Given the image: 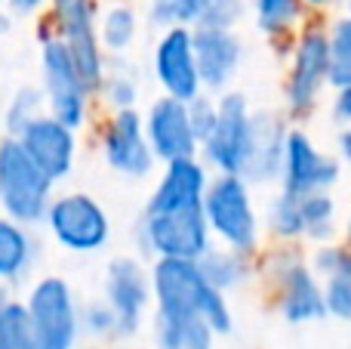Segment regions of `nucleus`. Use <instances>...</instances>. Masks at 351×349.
Here are the masks:
<instances>
[{
    "label": "nucleus",
    "mask_w": 351,
    "mask_h": 349,
    "mask_svg": "<svg viewBox=\"0 0 351 349\" xmlns=\"http://www.w3.org/2000/svg\"><path fill=\"white\" fill-rule=\"evenodd\" d=\"M152 300L154 315L167 319H188L200 315L213 328L216 337H225L234 328V313H231L228 294L210 288L200 275L197 260H154L152 263Z\"/></svg>",
    "instance_id": "nucleus-1"
},
{
    "label": "nucleus",
    "mask_w": 351,
    "mask_h": 349,
    "mask_svg": "<svg viewBox=\"0 0 351 349\" xmlns=\"http://www.w3.org/2000/svg\"><path fill=\"white\" fill-rule=\"evenodd\" d=\"M204 216L213 241L256 257L262 245V214L253 201V185L234 173H213L204 192Z\"/></svg>",
    "instance_id": "nucleus-2"
},
{
    "label": "nucleus",
    "mask_w": 351,
    "mask_h": 349,
    "mask_svg": "<svg viewBox=\"0 0 351 349\" xmlns=\"http://www.w3.org/2000/svg\"><path fill=\"white\" fill-rule=\"evenodd\" d=\"M259 272L271 288L274 309L287 325H308V322L327 319L324 282L311 269L305 254H296L290 247L268 251L259 263Z\"/></svg>",
    "instance_id": "nucleus-3"
},
{
    "label": "nucleus",
    "mask_w": 351,
    "mask_h": 349,
    "mask_svg": "<svg viewBox=\"0 0 351 349\" xmlns=\"http://www.w3.org/2000/svg\"><path fill=\"white\" fill-rule=\"evenodd\" d=\"M290 68L284 80V115L302 124L321 105L330 87V31L321 22H305L290 47Z\"/></svg>",
    "instance_id": "nucleus-4"
},
{
    "label": "nucleus",
    "mask_w": 351,
    "mask_h": 349,
    "mask_svg": "<svg viewBox=\"0 0 351 349\" xmlns=\"http://www.w3.org/2000/svg\"><path fill=\"white\" fill-rule=\"evenodd\" d=\"M53 195L56 183L31 161L22 142L3 136L0 139V214L34 229L47 216Z\"/></svg>",
    "instance_id": "nucleus-5"
},
{
    "label": "nucleus",
    "mask_w": 351,
    "mask_h": 349,
    "mask_svg": "<svg viewBox=\"0 0 351 349\" xmlns=\"http://www.w3.org/2000/svg\"><path fill=\"white\" fill-rule=\"evenodd\" d=\"M216 105H219L216 127L200 142V161L213 173L243 177L256 139V111L250 105V99L237 90L219 93Z\"/></svg>",
    "instance_id": "nucleus-6"
},
{
    "label": "nucleus",
    "mask_w": 351,
    "mask_h": 349,
    "mask_svg": "<svg viewBox=\"0 0 351 349\" xmlns=\"http://www.w3.org/2000/svg\"><path fill=\"white\" fill-rule=\"evenodd\" d=\"M40 93L47 99V111L53 117H59L71 130L86 127L93 90L84 84L68 47L53 31L40 34Z\"/></svg>",
    "instance_id": "nucleus-7"
},
{
    "label": "nucleus",
    "mask_w": 351,
    "mask_h": 349,
    "mask_svg": "<svg viewBox=\"0 0 351 349\" xmlns=\"http://www.w3.org/2000/svg\"><path fill=\"white\" fill-rule=\"evenodd\" d=\"M43 226L53 241L68 254L90 257L108 247L111 241V216L102 204L86 192H65L53 195L43 216Z\"/></svg>",
    "instance_id": "nucleus-8"
},
{
    "label": "nucleus",
    "mask_w": 351,
    "mask_h": 349,
    "mask_svg": "<svg viewBox=\"0 0 351 349\" xmlns=\"http://www.w3.org/2000/svg\"><path fill=\"white\" fill-rule=\"evenodd\" d=\"M136 241H139V254L152 260H200L216 245L206 226L204 207L142 214L136 226Z\"/></svg>",
    "instance_id": "nucleus-9"
},
{
    "label": "nucleus",
    "mask_w": 351,
    "mask_h": 349,
    "mask_svg": "<svg viewBox=\"0 0 351 349\" xmlns=\"http://www.w3.org/2000/svg\"><path fill=\"white\" fill-rule=\"evenodd\" d=\"M53 34L68 47L84 84L96 96L108 68V53L99 43V6L96 0H49Z\"/></svg>",
    "instance_id": "nucleus-10"
},
{
    "label": "nucleus",
    "mask_w": 351,
    "mask_h": 349,
    "mask_svg": "<svg viewBox=\"0 0 351 349\" xmlns=\"http://www.w3.org/2000/svg\"><path fill=\"white\" fill-rule=\"evenodd\" d=\"M31 328L40 349H77L80 344V306L74 288L62 275H40L28 291Z\"/></svg>",
    "instance_id": "nucleus-11"
},
{
    "label": "nucleus",
    "mask_w": 351,
    "mask_h": 349,
    "mask_svg": "<svg viewBox=\"0 0 351 349\" xmlns=\"http://www.w3.org/2000/svg\"><path fill=\"white\" fill-rule=\"evenodd\" d=\"M102 297L117 315V340H130L142 331L152 309V272L139 257H114L105 266Z\"/></svg>",
    "instance_id": "nucleus-12"
},
{
    "label": "nucleus",
    "mask_w": 351,
    "mask_h": 349,
    "mask_svg": "<svg viewBox=\"0 0 351 349\" xmlns=\"http://www.w3.org/2000/svg\"><path fill=\"white\" fill-rule=\"evenodd\" d=\"M102 158L114 173H121L123 179H148L154 173V158L152 146L145 136V124H142L139 109H121L111 111L108 121L102 124Z\"/></svg>",
    "instance_id": "nucleus-13"
},
{
    "label": "nucleus",
    "mask_w": 351,
    "mask_h": 349,
    "mask_svg": "<svg viewBox=\"0 0 351 349\" xmlns=\"http://www.w3.org/2000/svg\"><path fill=\"white\" fill-rule=\"evenodd\" d=\"M342 179V164L336 155L324 152L305 127H290L284 148V164H280V189L293 195H308V192H330Z\"/></svg>",
    "instance_id": "nucleus-14"
},
{
    "label": "nucleus",
    "mask_w": 351,
    "mask_h": 349,
    "mask_svg": "<svg viewBox=\"0 0 351 349\" xmlns=\"http://www.w3.org/2000/svg\"><path fill=\"white\" fill-rule=\"evenodd\" d=\"M152 74L164 96L191 102L194 96L204 93L200 74H197V59H194L191 28L173 25V28L160 31L158 43L152 49Z\"/></svg>",
    "instance_id": "nucleus-15"
},
{
    "label": "nucleus",
    "mask_w": 351,
    "mask_h": 349,
    "mask_svg": "<svg viewBox=\"0 0 351 349\" xmlns=\"http://www.w3.org/2000/svg\"><path fill=\"white\" fill-rule=\"evenodd\" d=\"M142 124H145V136L148 146H152L154 158L160 164L176 158H194L200 155V139L191 127V115H188V102L173 96H164L160 93L154 102H148L145 115H142Z\"/></svg>",
    "instance_id": "nucleus-16"
},
{
    "label": "nucleus",
    "mask_w": 351,
    "mask_h": 349,
    "mask_svg": "<svg viewBox=\"0 0 351 349\" xmlns=\"http://www.w3.org/2000/svg\"><path fill=\"white\" fill-rule=\"evenodd\" d=\"M19 142L53 183H65L71 177L74 164H77V130L62 124L59 117H53L49 111L37 115L19 133Z\"/></svg>",
    "instance_id": "nucleus-17"
},
{
    "label": "nucleus",
    "mask_w": 351,
    "mask_h": 349,
    "mask_svg": "<svg viewBox=\"0 0 351 349\" xmlns=\"http://www.w3.org/2000/svg\"><path fill=\"white\" fill-rule=\"evenodd\" d=\"M191 37L204 93L219 96L231 90L243 65V41L237 28H191Z\"/></svg>",
    "instance_id": "nucleus-18"
},
{
    "label": "nucleus",
    "mask_w": 351,
    "mask_h": 349,
    "mask_svg": "<svg viewBox=\"0 0 351 349\" xmlns=\"http://www.w3.org/2000/svg\"><path fill=\"white\" fill-rule=\"evenodd\" d=\"M247 0H148V25L158 31L182 28H237Z\"/></svg>",
    "instance_id": "nucleus-19"
},
{
    "label": "nucleus",
    "mask_w": 351,
    "mask_h": 349,
    "mask_svg": "<svg viewBox=\"0 0 351 349\" xmlns=\"http://www.w3.org/2000/svg\"><path fill=\"white\" fill-rule=\"evenodd\" d=\"M210 177H213V170L200 161V155L167 161L160 177H158V183H154V189H152V195H148L145 214H167V210L200 207Z\"/></svg>",
    "instance_id": "nucleus-20"
},
{
    "label": "nucleus",
    "mask_w": 351,
    "mask_h": 349,
    "mask_svg": "<svg viewBox=\"0 0 351 349\" xmlns=\"http://www.w3.org/2000/svg\"><path fill=\"white\" fill-rule=\"evenodd\" d=\"M287 133H290V117L278 111H256V139L250 152V164L243 170V179L250 185L278 183L280 164H284Z\"/></svg>",
    "instance_id": "nucleus-21"
},
{
    "label": "nucleus",
    "mask_w": 351,
    "mask_h": 349,
    "mask_svg": "<svg viewBox=\"0 0 351 349\" xmlns=\"http://www.w3.org/2000/svg\"><path fill=\"white\" fill-rule=\"evenodd\" d=\"M40 257V245L28 226L0 214V284H16L28 278Z\"/></svg>",
    "instance_id": "nucleus-22"
},
{
    "label": "nucleus",
    "mask_w": 351,
    "mask_h": 349,
    "mask_svg": "<svg viewBox=\"0 0 351 349\" xmlns=\"http://www.w3.org/2000/svg\"><path fill=\"white\" fill-rule=\"evenodd\" d=\"M197 266H200V275L206 278V284L222 291V294H231V291L243 288V284L256 275V263L250 254L231 251V247H222V245H213L210 251L197 260Z\"/></svg>",
    "instance_id": "nucleus-23"
},
{
    "label": "nucleus",
    "mask_w": 351,
    "mask_h": 349,
    "mask_svg": "<svg viewBox=\"0 0 351 349\" xmlns=\"http://www.w3.org/2000/svg\"><path fill=\"white\" fill-rule=\"evenodd\" d=\"M250 10H253V22L259 34L268 37L271 43H280L296 37L308 6H305V0H250Z\"/></svg>",
    "instance_id": "nucleus-24"
},
{
    "label": "nucleus",
    "mask_w": 351,
    "mask_h": 349,
    "mask_svg": "<svg viewBox=\"0 0 351 349\" xmlns=\"http://www.w3.org/2000/svg\"><path fill=\"white\" fill-rule=\"evenodd\" d=\"M152 337H154V349H213V344H216L213 328L200 315H188V319L154 315Z\"/></svg>",
    "instance_id": "nucleus-25"
},
{
    "label": "nucleus",
    "mask_w": 351,
    "mask_h": 349,
    "mask_svg": "<svg viewBox=\"0 0 351 349\" xmlns=\"http://www.w3.org/2000/svg\"><path fill=\"white\" fill-rule=\"evenodd\" d=\"M262 229L280 245H296L305 241V220H302V195L278 189L265 204Z\"/></svg>",
    "instance_id": "nucleus-26"
},
{
    "label": "nucleus",
    "mask_w": 351,
    "mask_h": 349,
    "mask_svg": "<svg viewBox=\"0 0 351 349\" xmlns=\"http://www.w3.org/2000/svg\"><path fill=\"white\" fill-rule=\"evenodd\" d=\"M96 96L108 105L111 111L121 109H136L142 96V84H139V71L130 68L123 62V56H108V68H105V78L99 84Z\"/></svg>",
    "instance_id": "nucleus-27"
},
{
    "label": "nucleus",
    "mask_w": 351,
    "mask_h": 349,
    "mask_svg": "<svg viewBox=\"0 0 351 349\" xmlns=\"http://www.w3.org/2000/svg\"><path fill=\"white\" fill-rule=\"evenodd\" d=\"M139 37V16L127 3H111L99 12V43L108 56H123Z\"/></svg>",
    "instance_id": "nucleus-28"
},
{
    "label": "nucleus",
    "mask_w": 351,
    "mask_h": 349,
    "mask_svg": "<svg viewBox=\"0 0 351 349\" xmlns=\"http://www.w3.org/2000/svg\"><path fill=\"white\" fill-rule=\"evenodd\" d=\"M302 220L308 245L336 241V235H339V204L330 192H308V195H302Z\"/></svg>",
    "instance_id": "nucleus-29"
},
{
    "label": "nucleus",
    "mask_w": 351,
    "mask_h": 349,
    "mask_svg": "<svg viewBox=\"0 0 351 349\" xmlns=\"http://www.w3.org/2000/svg\"><path fill=\"white\" fill-rule=\"evenodd\" d=\"M47 111V99H43L40 87H19L16 93H12L10 99H6L3 105V115H0V124H3V136H12V139H19V133H22L25 127H28L31 121H34L37 115H43Z\"/></svg>",
    "instance_id": "nucleus-30"
},
{
    "label": "nucleus",
    "mask_w": 351,
    "mask_h": 349,
    "mask_svg": "<svg viewBox=\"0 0 351 349\" xmlns=\"http://www.w3.org/2000/svg\"><path fill=\"white\" fill-rule=\"evenodd\" d=\"M0 349H40L22 300H10L0 309Z\"/></svg>",
    "instance_id": "nucleus-31"
},
{
    "label": "nucleus",
    "mask_w": 351,
    "mask_h": 349,
    "mask_svg": "<svg viewBox=\"0 0 351 349\" xmlns=\"http://www.w3.org/2000/svg\"><path fill=\"white\" fill-rule=\"evenodd\" d=\"M330 90L351 87V16L330 25Z\"/></svg>",
    "instance_id": "nucleus-32"
},
{
    "label": "nucleus",
    "mask_w": 351,
    "mask_h": 349,
    "mask_svg": "<svg viewBox=\"0 0 351 349\" xmlns=\"http://www.w3.org/2000/svg\"><path fill=\"white\" fill-rule=\"evenodd\" d=\"M308 263L321 275V282H327V278H351V245L348 241L315 245V251L308 254Z\"/></svg>",
    "instance_id": "nucleus-33"
},
{
    "label": "nucleus",
    "mask_w": 351,
    "mask_h": 349,
    "mask_svg": "<svg viewBox=\"0 0 351 349\" xmlns=\"http://www.w3.org/2000/svg\"><path fill=\"white\" fill-rule=\"evenodd\" d=\"M80 331L93 340H117V315L105 303V297L80 306Z\"/></svg>",
    "instance_id": "nucleus-34"
},
{
    "label": "nucleus",
    "mask_w": 351,
    "mask_h": 349,
    "mask_svg": "<svg viewBox=\"0 0 351 349\" xmlns=\"http://www.w3.org/2000/svg\"><path fill=\"white\" fill-rule=\"evenodd\" d=\"M324 303H327V315L351 325V278H327Z\"/></svg>",
    "instance_id": "nucleus-35"
},
{
    "label": "nucleus",
    "mask_w": 351,
    "mask_h": 349,
    "mask_svg": "<svg viewBox=\"0 0 351 349\" xmlns=\"http://www.w3.org/2000/svg\"><path fill=\"white\" fill-rule=\"evenodd\" d=\"M188 115H191V127L197 133V139L204 142L206 136L213 133L216 127V115H219V105H216V96L213 93H200L188 102Z\"/></svg>",
    "instance_id": "nucleus-36"
},
{
    "label": "nucleus",
    "mask_w": 351,
    "mask_h": 349,
    "mask_svg": "<svg viewBox=\"0 0 351 349\" xmlns=\"http://www.w3.org/2000/svg\"><path fill=\"white\" fill-rule=\"evenodd\" d=\"M330 115L339 127H351V87H336L330 99Z\"/></svg>",
    "instance_id": "nucleus-37"
},
{
    "label": "nucleus",
    "mask_w": 351,
    "mask_h": 349,
    "mask_svg": "<svg viewBox=\"0 0 351 349\" xmlns=\"http://www.w3.org/2000/svg\"><path fill=\"white\" fill-rule=\"evenodd\" d=\"M43 6H49V0H6V10H10L12 16H22V19L37 16Z\"/></svg>",
    "instance_id": "nucleus-38"
},
{
    "label": "nucleus",
    "mask_w": 351,
    "mask_h": 349,
    "mask_svg": "<svg viewBox=\"0 0 351 349\" xmlns=\"http://www.w3.org/2000/svg\"><path fill=\"white\" fill-rule=\"evenodd\" d=\"M336 158H339L342 167L351 170V127H342L339 136H336Z\"/></svg>",
    "instance_id": "nucleus-39"
},
{
    "label": "nucleus",
    "mask_w": 351,
    "mask_h": 349,
    "mask_svg": "<svg viewBox=\"0 0 351 349\" xmlns=\"http://www.w3.org/2000/svg\"><path fill=\"white\" fill-rule=\"evenodd\" d=\"M342 0H305V6L308 10H317V12H324V10H333V6H339Z\"/></svg>",
    "instance_id": "nucleus-40"
},
{
    "label": "nucleus",
    "mask_w": 351,
    "mask_h": 349,
    "mask_svg": "<svg viewBox=\"0 0 351 349\" xmlns=\"http://www.w3.org/2000/svg\"><path fill=\"white\" fill-rule=\"evenodd\" d=\"M10 28H12V12L10 10H0V37L10 34Z\"/></svg>",
    "instance_id": "nucleus-41"
},
{
    "label": "nucleus",
    "mask_w": 351,
    "mask_h": 349,
    "mask_svg": "<svg viewBox=\"0 0 351 349\" xmlns=\"http://www.w3.org/2000/svg\"><path fill=\"white\" fill-rule=\"evenodd\" d=\"M10 303V284H0V309Z\"/></svg>",
    "instance_id": "nucleus-42"
},
{
    "label": "nucleus",
    "mask_w": 351,
    "mask_h": 349,
    "mask_svg": "<svg viewBox=\"0 0 351 349\" xmlns=\"http://www.w3.org/2000/svg\"><path fill=\"white\" fill-rule=\"evenodd\" d=\"M342 235H346V241L351 245V207H348V214H346V232H342Z\"/></svg>",
    "instance_id": "nucleus-43"
},
{
    "label": "nucleus",
    "mask_w": 351,
    "mask_h": 349,
    "mask_svg": "<svg viewBox=\"0 0 351 349\" xmlns=\"http://www.w3.org/2000/svg\"><path fill=\"white\" fill-rule=\"evenodd\" d=\"M342 10H346V16H351V0H342Z\"/></svg>",
    "instance_id": "nucleus-44"
},
{
    "label": "nucleus",
    "mask_w": 351,
    "mask_h": 349,
    "mask_svg": "<svg viewBox=\"0 0 351 349\" xmlns=\"http://www.w3.org/2000/svg\"><path fill=\"white\" fill-rule=\"evenodd\" d=\"M121 349H136V346H121Z\"/></svg>",
    "instance_id": "nucleus-45"
}]
</instances>
